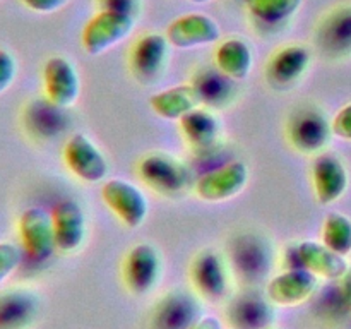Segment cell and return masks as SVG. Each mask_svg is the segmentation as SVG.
<instances>
[{
  "instance_id": "obj_1",
  "label": "cell",
  "mask_w": 351,
  "mask_h": 329,
  "mask_svg": "<svg viewBox=\"0 0 351 329\" xmlns=\"http://www.w3.org/2000/svg\"><path fill=\"white\" fill-rule=\"evenodd\" d=\"M191 283L202 300H226L232 291V264L216 250H202L191 264Z\"/></svg>"
},
{
  "instance_id": "obj_2",
  "label": "cell",
  "mask_w": 351,
  "mask_h": 329,
  "mask_svg": "<svg viewBox=\"0 0 351 329\" xmlns=\"http://www.w3.org/2000/svg\"><path fill=\"white\" fill-rule=\"evenodd\" d=\"M136 26V17L115 10H99L82 27L81 43L88 55H101L127 40Z\"/></svg>"
},
{
  "instance_id": "obj_3",
  "label": "cell",
  "mask_w": 351,
  "mask_h": 329,
  "mask_svg": "<svg viewBox=\"0 0 351 329\" xmlns=\"http://www.w3.org/2000/svg\"><path fill=\"white\" fill-rule=\"evenodd\" d=\"M137 171L147 187L165 195L180 194L191 182L187 164L167 153H151L144 156Z\"/></svg>"
},
{
  "instance_id": "obj_4",
  "label": "cell",
  "mask_w": 351,
  "mask_h": 329,
  "mask_svg": "<svg viewBox=\"0 0 351 329\" xmlns=\"http://www.w3.org/2000/svg\"><path fill=\"white\" fill-rule=\"evenodd\" d=\"M287 134L295 149L304 154H314L321 153L328 146L332 136V127L321 110L308 106L291 115Z\"/></svg>"
},
{
  "instance_id": "obj_5",
  "label": "cell",
  "mask_w": 351,
  "mask_h": 329,
  "mask_svg": "<svg viewBox=\"0 0 351 329\" xmlns=\"http://www.w3.org/2000/svg\"><path fill=\"white\" fill-rule=\"evenodd\" d=\"M101 199L127 228H139L147 218L149 204L139 187L122 178H112L101 187Z\"/></svg>"
},
{
  "instance_id": "obj_6",
  "label": "cell",
  "mask_w": 351,
  "mask_h": 329,
  "mask_svg": "<svg viewBox=\"0 0 351 329\" xmlns=\"http://www.w3.org/2000/svg\"><path fill=\"white\" fill-rule=\"evenodd\" d=\"M17 232H19L21 245L29 259L38 263L47 260L57 249L51 215L43 208L31 206L24 209L17 221Z\"/></svg>"
},
{
  "instance_id": "obj_7",
  "label": "cell",
  "mask_w": 351,
  "mask_h": 329,
  "mask_svg": "<svg viewBox=\"0 0 351 329\" xmlns=\"http://www.w3.org/2000/svg\"><path fill=\"white\" fill-rule=\"evenodd\" d=\"M65 167L86 184H98L108 173V161L86 134L75 132L64 146Z\"/></svg>"
},
{
  "instance_id": "obj_8",
  "label": "cell",
  "mask_w": 351,
  "mask_h": 329,
  "mask_svg": "<svg viewBox=\"0 0 351 329\" xmlns=\"http://www.w3.org/2000/svg\"><path fill=\"white\" fill-rule=\"evenodd\" d=\"M202 317L201 300L187 290L168 291L153 308V329H191Z\"/></svg>"
},
{
  "instance_id": "obj_9",
  "label": "cell",
  "mask_w": 351,
  "mask_h": 329,
  "mask_svg": "<svg viewBox=\"0 0 351 329\" xmlns=\"http://www.w3.org/2000/svg\"><path fill=\"white\" fill-rule=\"evenodd\" d=\"M249 182V168L242 161H230L202 175L195 182V195L206 202H225L237 197Z\"/></svg>"
},
{
  "instance_id": "obj_10",
  "label": "cell",
  "mask_w": 351,
  "mask_h": 329,
  "mask_svg": "<svg viewBox=\"0 0 351 329\" xmlns=\"http://www.w3.org/2000/svg\"><path fill=\"white\" fill-rule=\"evenodd\" d=\"M161 256L151 243H137L123 259V281L134 295H146L158 284L161 276Z\"/></svg>"
},
{
  "instance_id": "obj_11",
  "label": "cell",
  "mask_w": 351,
  "mask_h": 329,
  "mask_svg": "<svg viewBox=\"0 0 351 329\" xmlns=\"http://www.w3.org/2000/svg\"><path fill=\"white\" fill-rule=\"evenodd\" d=\"M43 89L47 101L58 108L74 105L81 93V79L77 69L69 58L53 55L43 65Z\"/></svg>"
},
{
  "instance_id": "obj_12",
  "label": "cell",
  "mask_w": 351,
  "mask_h": 329,
  "mask_svg": "<svg viewBox=\"0 0 351 329\" xmlns=\"http://www.w3.org/2000/svg\"><path fill=\"white\" fill-rule=\"evenodd\" d=\"M170 55V41L160 33L143 34L130 48L129 64L132 74L143 84L156 81L165 71Z\"/></svg>"
},
{
  "instance_id": "obj_13",
  "label": "cell",
  "mask_w": 351,
  "mask_h": 329,
  "mask_svg": "<svg viewBox=\"0 0 351 329\" xmlns=\"http://www.w3.org/2000/svg\"><path fill=\"white\" fill-rule=\"evenodd\" d=\"M171 47L180 50L201 48L213 45L221 36L219 24L206 14L192 12L171 21L165 33Z\"/></svg>"
},
{
  "instance_id": "obj_14",
  "label": "cell",
  "mask_w": 351,
  "mask_h": 329,
  "mask_svg": "<svg viewBox=\"0 0 351 329\" xmlns=\"http://www.w3.org/2000/svg\"><path fill=\"white\" fill-rule=\"evenodd\" d=\"M317 276L305 267H290L267 281L266 297L273 305L295 307L314 295L317 290Z\"/></svg>"
},
{
  "instance_id": "obj_15",
  "label": "cell",
  "mask_w": 351,
  "mask_h": 329,
  "mask_svg": "<svg viewBox=\"0 0 351 329\" xmlns=\"http://www.w3.org/2000/svg\"><path fill=\"white\" fill-rule=\"evenodd\" d=\"M315 41L326 57H351V3L329 10L315 29Z\"/></svg>"
},
{
  "instance_id": "obj_16",
  "label": "cell",
  "mask_w": 351,
  "mask_h": 329,
  "mask_svg": "<svg viewBox=\"0 0 351 329\" xmlns=\"http://www.w3.org/2000/svg\"><path fill=\"white\" fill-rule=\"evenodd\" d=\"M312 184L319 204L329 206L343 197L348 188V171L336 154L321 153L312 164Z\"/></svg>"
},
{
  "instance_id": "obj_17",
  "label": "cell",
  "mask_w": 351,
  "mask_h": 329,
  "mask_svg": "<svg viewBox=\"0 0 351 329\" xmlns=\"http://www.w3.org/2000/svg\"><path fill=\"white\" fill-rule=\"evenodd\" d=\"M55 247L64 254L77 252L86 240V216L72 199L60 201L51 211Z\"/></svg>"
},
{
  "instance_id": "obj_18",
  "label": "cell",
  "mask_w": 351,
  "mask_h": 329,
  "mask_svg": "<svg viewBox=\"0 0 351 329\" xmlns=\"http://www.w3.org/2000/svg\"><path fill=\"white\" fill-rule=\"evenodd\" d=\"M295 257L298 260V267H305L317 278L326 280H343L350 269L345 256L315 240H304L298 243L295 247Z\"/></svg>"
},
{
  "instance_id": "obj_19",
  "label": "cell",
  "mask_w": 351,
  "mask_h": 329,
  "mask_svg": "<svg viewBox=\"0 0 351 329\" xmlns=\"http://www.w3.org/2000/svg\"><path fill=\"white\" fill-rule=\"evenodd\" d=\"M311 65V51L304 45H288L273 53L266 65L269 84L287 88L295 84Z\"/></svg>"
},
{
  "instance_id": "obj_20",
  "label": "cell",
  "mask_w": 351,
  "mask_h": 329,
  "mask_svg": "<svg viewBox=\"0 0 351 329\" xmlns=\"http://www.w3.org/2000/svg\"><path fill=\"white\" fill-rule=\"evenodd\" d=\"M228 319L235 329H267L274 321V308L267 297L247 291L230 300Z\"/></svg>"
},
{
  "instance_id": "obj_21",
  "label": "cell",
  "mask_w": 351,
  "mask_h": 329,
  "mask_svg": "<svg viewBox=\"0 0 351 329\" xmlns=\"http://www.w3.org/2000/svg\"><path fill=\"white\" fill-rule=\"evenodd\" d=\"M40 298L26 288L0 293V329H26L36 319Z\"/></svg>"
},
{
  "instance_id": "obj_22",
  "label": "cell",
  "mask_w": 351,
  "mask_h": 329,
  "mask_svg": "<svg viewBox=\"0 0 351 329\" xmlns=\"http://www.w3.org/2000/svg\"><path fill=\"white\" fill-rule=\"evenodd\" d=\"M233 260L237 273L247 278V281L256 283L267 274L271 267V256L266 243L257 236H240L233 247Z\"/></svg>"
},
{
  "instance_id": "obj_23",
  "label": "cell",
  "mask_w": 351,
  "mask_h": 329,
  "mask_svg": "<svg viewBox=\"0 0 351 329\" xmlns=\"http://www.w3.org/2000/svg\"><path fill=\"white\" fill-rule=\"evenodd\" d=\"M201 105L202 98L194 84L173 86L154 93L149 98L151 110L165 120H180Z\"/></svg>"
},
{
  "instance_id": "obj_24",
  "label": "cell",
  "mask_w": 351,
  "mask_h": 329,
  "mask_svg": "<svg viewBox=\"0 0 351 329\" xmlns=\"http://www.w3.org/2000/svg\"><path fill=\"white\" fill-rule=\"evenodd\" d=\"M215 64L216 69L232 81H243L254 67L252 48L242 38H228L216 48Z\"/></svg>"
},
{
  "instance_id": "obj_25",
  "label": "cell",
  "mask_w": 351,
  "mask_h": 329,
  "mask_svg": "<svg viewBox=\"0 0 351 329\" xmlns=\"http://www.w3.org/2000/svg\"><path fill=\"white\" fill-rule=\"evenodd\" d=\"M180 130L189 146L195 151H206L219 137V120L211 110L195 108L180 120Z\"/></svg>"
},
{
  "instance_id": "obj_26",
  "label": "cell",
  "mask_w": 351,
  "mask_h": 329,
  "mask_svg": "<svg viewBox=\"0 0 351 329\" xmlns=\"http://www.w3.org/2000/svg\"><path fill=\"white\" fill-rule=\"evenodd\" d=\"M322 243L341 256L351 254V219L341 212H328L322 223Z\"/></svg>"
},
{
  "instance_id": "obj_27",
  "label": "cell",
  "mask_w": 351,
  "mask_h": 329,
  "mask_svg": "<svg viewBox=\"0 0 351 329\" xmlns=\"http://www.w3.org/2000/svg\"><path fill=\"white\" fill-rule=\"evenodd\" d=\"M304 0H245L249 12L266 24H280L290 19Z\"/></svg>"
},
{
  "instance_id": "obj_28",
  "label": "cell",
  "mask_w": 351,
  "mask_h": 329,
  "mask_svg": "<svg viewBox=\"0 0 351 329\" xmlns=\"http://www.w3.org/2000/svg\"><path fill=\"white\" fill-rule=\"evenodd\" d=\"M230 82H232V79H228L219 71H206L199 74L195 82H192V84L197 88L202 103H206V105H219V103L230 98L228 95L230 89H232L230 88Z\"/></svg>"
},
{
  "instance_id": "obj_29",
  "label": "cell",
  "mask_w": 351,
  "mask_h": 329,
  "mask_svg": "<svg viewBox=\"0 0 351 329\" xmlns=\"http://www.w3.org/2000/svg\"><path fill=\"white\" fill-rule=\"evenodd\" d=\"M23 252L12 242H0V284L19 267Z\"/></svg>"
},
{
  "instance_id": "obj_30",
  "label": "cell",
  "mask_w": 351,
  "mask_h": 329,
  "mask_svg": "<svg viewBox=\"0 0 351 329\" xmlns=\"http://www.w3.org/2000/svg\"><path fill=\"white\" fill-rule=\"evenodd\" d=\"M17 74V62L12 53L0 50V95L10 88Z\"/></svg>"
},
{
  "instance_id": "obj_31",
  "label": "cell",
  "mask_w": 351,
  "mask_h": 329,
  "mask_svg": "<svg viewBox=\"0 0 351 329\" xmlns=\"http://www.w3.org/2000/svg\"><path fill=\"white\" fill-rule=\"evenodd\" d=\"M332 136L339 137L343 141H351V103L343 106L335 115L331 122Z\"/></svg>"
},
{
  "instance_id": "obj_32",
  "label": "cell",
  "mask_w": 351,
  "mask_h": 329,
  "mask_svg": "<svg viewBox=\"0 0 351 329\" xmlns=\"http://www.w3.org/2000/svg\"><path fill=\"white\" fill-rule=\"evenodd\" d=\"M99 9L115 10L136 17L141 10V0H99Z\"/></svg>"
},
{
  "instance_id": "obj_33",
  "label": "cell",
  "mask_w": 351,
  "mask_h": 329,
  "mask_svg": "<svg viewBox=\"0 0 351 329\" xmlns=\"http://www.w3.org/2000/svg\"><path fill=\"white\" fill-rule=\"evenodd\" d=\"M21 2H23L27 9L33 10V12L51 14L67 5L71 0H21Z\"/></svg>"
},
{
  "instance_id": "obj_34",
  "label": "cell",
  "mask_w": 351,
  "mask_h": 329,
  "mask_svg": "<svg viewBox=\"0 0 351 329\" xmlns=\"http://www.w3.org/2000/svg\"><path fill=\"white\" fill-rule=\"evenodd\" d=\"M191 329H225V326L216 315H202Z\"/></svg>"
},
{
  "instance_id": "obj_35",
  "label": "cell",
  "mask_w": 351,
  "mask_h": 329,
  "mask_svg": "<svg viewBox=\"0 0 351 329\" xmlns=\"http://www.w3.org/2000/svg\"><path fill=\"white\" fill-rule=\"evenodd\" d=\"M189 2H192V3H208V2H211V0H189Z\"/></svg>"
},
{
  "instance_id": "obj_36",
  "label": "cell",
  "mask_w": 351,
  "mask_h": 329,
  "mask_svg": "<svg viewBox=\"0 0 351 329\" xmlns=\"http://www.w3.org/2000/svg\"><path fill=\"white\" fill-rule=\"evenodd\" d=\"M267 329H273V328H267Z\"/></svg>"
}]
</instances>
